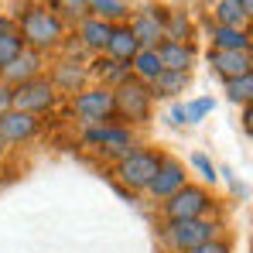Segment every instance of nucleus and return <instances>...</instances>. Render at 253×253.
<instances>
[{"mask_svg":"<svg viewBox=\"0 0 253 253\" xmlns=\"http://www.w3.org/2000/svg\"><path fill=\"white\" fill-rule=\"evenodd\" d=\"M17 35H21L24 48H31V51L42 55V51H48V48L62 44V38H65V24H62V17H58L51 7H28V10L21 14Z\"/></svg>","mask_w":253,"mask_h":253,"instance_id":"f257e3e1","label":"nucleus"},{"mask_svg":"<svg viewBox=\"0 0 253 253\" xmlns=\"http://www.w3.org/2000/svg\"><path fill=\"white\" fill-rule=\"evenodd\" d=\"M161 209H165V219H168V222H181V219H209L212 212H215V199L209 195V188L185 181L174 195L165 199Z\"/></svg>","mask_w":253,"mask_h":253,"instance_id":"f03ea898","label":"nucleus"},{"mask_svg":"<svg viewBox=\"0 0 253 253\" xmlns=\"http://www.w3.org/2000/svg\"><path fill=\"white\" fill-rule=\"evenodd\" d=\"M161 158H165V154H158V151H151V147H133V151H126L124 158L117 161V178H120V185H126L130 192H147V185H151L154 174H158Z\"/></svg>","mask_w":253,"mask_h":253,"instance_id":"7ed1b4c3","label":"nucleus"},{"mask_svg":"<svg viewBox=\"0 0 253 253\" xmlns=\"http://www.w3.org/2000/svg\"><path fill=\"white\" fill-rule=\"evenodd\" d=\"M151 103H154L151 85L133 79V76H130L124 85L113 89V113L124 117L126 124H144V120L151 117Z\"/></svg>","mask_w":253,"mask_h":253,"instance_id":"20e7f679","label":"nucleus"},{"mask_svg":"<svg viewBox=\"0 0 253 253\" xmlns=\"http://www.w3.org/2000/svg\"><path fill=\"white\" fill-rule=\"evenodd\" d=\"M165 236H168L174 253H185V250H195V247L209 243V240H219L222 222H215V219H181V222H168Z\"/></svg>","mask_w":253,"mask_h":253,"instance_id":"39448f33","label":"nucleus"},{"mask_svg":"<svg viewBox=\"0 0 253 253\" xmlns=\"http://www.w3.org/2000/svg\"><path fill=\"white\" fill-rule=\"evenodd\" d=\"M55 103H58V89L51 85V79H44V76L10 89V110L31 113V117H42L48 110H55Z\"/></svg>","mask_w":253,"mask_h":253,"instance_id":"423d86ee","label":"nucleus"},{"mask_svg":"<svg viewBox=\"0 0 253 253\" xmlns=\"http://www.w3.org/2000/svg\"><path fill=\"white\" fill-rule=\"evenodd\" d=\"M72 113L83 120L85 126H103V124H113V89H83L72 96Z\"/></svg>","mask_w":253,"mask_h":253,"instance_id":"0eeeda50","label":"nucleus"},{"mask_svg":"<svg viewBox=\"0 0 253 253\" xmlns=\"http://www.w3.org/2000/svg\"><path fill=\"white\" fill-rule=\"evenodd\" d=\"M38 130H42V120L31 117V113H21V110H7V113H0V140H3L7 147L35 140Z\"/></svg>","mask_w":253,"mask_h":253,"instance_id":"6e6552de","label":"nucleus"},{"mask_svg":"<svg viewBox=\"0 0 253 253\" xmlns=\"http://www.w3.org/2000/svg\"><path fill=\"white\" fill-rule=\"evenodd\" d=\"M185 181H188L185 165H181V161H174V158H161L154 181L147 185V195H151V199H158V202H165V199H168V195H174Z\"/></svg>","mask_w":253,"mask_h":253,"instance_id":"1a4fd4ad","label":"nucleus"},{"mask_svg":"<svg viewBox=\"0 0 253 253\" xmlns=\"http://www.w3.org/2000/svg\"><path fill=\"white\" fill-rule=\"evenodd\" d=\"M126 31L133 35V42L140 44V48H158V44L165 42V17L158 14V7H147V10H140L126 24Z\"/></svg>","mask_w":253,"mask_h":253,"instance_id":"9d476101","label":"nucleus"},{"mask_svg":"<svg viewBox=\"0 0 253 253\" xmlns=\"http://www.w3.org/2000/svg\"><path fill=\"white\" fill-rule=\"evenodd\" d=\"M85 144H96L103 151H113L117 158H124L126 151H133V137L126 126H113V124H103V126H89L85 130Z\"/></svg>","mask_w":253,"mask_h":253,"instance_id":"9b49d317","label":"nucleus"},{"mask_svg":"<svg viewBox=\"0 0 253 253\" xmlns=\"http://www.w3.org/2000/svg\"><path fill=\"white\" fill-rule=\"evenodd\" d=\"M0 76H3V85H10V89H14V85H21V83H31V79H38V76H42V55H38V51H31V48H24L10 65L0 72Z\"/></svg>","mask_w":253,"mask_h":253,"instance_id":"f8f14e48","label":"nucleus"},{"mask_svg":"<svg viewBox=\"0 0 253 253\" xmlns=\"http://www.w3.org/2000/svg\"><path fill=\"white\" fill-rule=\"evenodd\" d=\"M209 69L219 72L222 79H236V76L253 72V58L250 51H212L209 48Z\"/></svg>","mask_w":253,"mask_h":253,"instance_id":"ddd939ff","label":"nucleus"},{"mask_svg":"<svg viewBox=\"0 0 253 253\" xmlns=\"http://www.w3.org/2000/svg\"><path fill=\"white\" fill-rule=\"evenodd\" d=\"M209 42H212V51H250V31H247V28H222V24H212Z\"/></svg>","mask_w":253,"mask_h":253,"instance_id":"4468645a","label":"nucleus"},{"mask_svg":"<svg viewBox=\"0 0 253 253\" xmlns=\"http://www.w3.org/2000/svg\"><path fill=\"white\" fill-rule=\"evenodd\" d=\"M154 51H158V58H161V69H168V72H188V69H192V62H195L192 44L161 42Z\"/></svg>","mask_w":253,"mask_h":253,"instance_id":"2eb2a0df","label":"nucleus"},{"mask_svg":"<svg viewBox=\"0 0 253 253\" xmlns=\"http://www.w3.org/2000/svg\"><path fill=\"white\" fill-rule=\"evenodd\" d=\"M106 58H113V62H124L130 65V58L140 51V44L133 42V35L126 31V24H113V35H110V42H106Z\"/></svg>","mask_w":253,"mask_h":253,"instance_id":"dca6fc26","label":"nucleus"},{"mask_svg":"<svg viewBox=\"0 0 253 253\" xmlns=\"http://www.w3.org/2000/svg\"><path fill=\"white\" fill-rule=\"evenodd\" d=\"M110 35H113V24H106L99 17H83V24H79V44L89 51H103Z\"/></svg>","mask_w":253,"mask_h":253,"instance_id":"f3484780","label":"nucleus"},{"mask_svg":"<svg viewBox=\"0 0 253 253\" xmlns=\"http://www.w3.org/2000/svg\"><path fill=\"white\" fill-rule=\"evenodd\" d=\"M161 72H165V69H161V58H158V51H154V48H140V51L130 58V76H133V79H140V83L151 85Z\"/></svg>","mask_w":253,"mask_h":253,"instance_id":"a211bd4d","label":"nucleus"},{"mask_svg":"<svg viewBox=\"0 0 253 253\" xmlns=\"http://www.w3.org/2000/svg\"><path fill=\"white\" fill-rule=\"evenodd\" d=\"M188 83H192V76H188V72H168V69H165V72L151 83V96H154V99H158V96H161V99H171V96L185 92Z\"/></svg>","mask_w":253,"mask_h":253,"instance_id":"6ab92c4d","label":"nucleus"},{"mask_svg":"<svg viewBox=\"0 0 253 253\" xmlns=\"http://www.w3.org/2000/svg\"><path fill=\"white\" fill-rule=\"evenodd\" d=\"M83 83H85V69L72 65V62H62L55 69V79H51V85L62 89V92H83Z\"/></svg>","mask_w":253,"mask_h":253,"instance_id":"aec40b11","label":"nucleus"},{"mask_svg":"<svg viewBox=\"0 0 253 253\" xmlns=\"http://www.w3.org/2000/svg\"><path fill=\"white\" fill-rule=\"evenodd\" d=\"M188 38H192V17L185 10H168V17H165V42L188 44Z\"/></svg>","mask_w":253,"mask_h":253,"instance_id":"412c9836","label":"nucleus"},{"mask_svg":"<svg viewBox=\"0 0 253 253\" xmlns=\"http://www.w3.org/2000/svg\"><path fill=\"white\" fill-rule=\"evenodd\" d=\"M212 17H215V24H222V28H247V10L240 7V0H219L215 3V10H212Z\"/></svg>","mask_w":253,"mask_h":253,"instance_id":"4be33fe9","label":"nucleus"},{"mask_svg":"<svg viewBox=\"0 0 253 253\" xmlns=\"http://www.w3.org/2000/svg\"><path fill=\"white\" fill-rule=\"evenodd\" d=\"M96 76L103 79V89H117L130 79V65L124 62H113V58H99L96 62Z\"/></svg>","mask_w":253,"mask_h":253,"instance_id":"5701e85b","label":"nucleus"},{"mask_svg":"<svg viewBox=\"0 0 253 253\" xmlns=\"http://www.w3.org/2000/svg\"><path fill=\"white\" fill-rule=\"evenodd\" d=\"M89 17H99V21H106V24L124 21L126 3H120V0H89Z\"/></svg>","mask_w":253,"mask_h":253,"instance_id":"b1692460","label":"nucleus"},{"mask_svg":"<svg viewBox=\"0 0 253 253\" xmlns=\"http://www.w3.org/2000/svg\"><path fill=\"white\" fill-rule=\"evenodd\" d=\"M226 96L233 99V103H250L253 99V72L247 76H236V79H226Z\"/></svg>","mask_w":253,"mask_h":253,"instance_id":"393cba45","label":"nucleus"},{"mask_svg":"<svg viewBox=\"0 0 253 253\" xmlns=\"http://www.w3.org/2000/svg\"><path fill=\"white\" fill-rule=\"evenodd\" d=\"M24 51V42H21V35L17 31H10V35H0V72L17 58Z\"/></svg>","mask_w":253,"mask_h":253,"instance_id":"a878e982","label":"nucleus"},{"mask_svg":"<svg viewBox=\"0 0 253 253\" xmlns=\"http://www.w3.org/2000/svg\"><path fill=\"white\" fill-rule=\"evenodd\" d=\"M181 106H185V124H202L212 113L215 103H212L209 96H202V99H192V103H181Z\"/></svg>","mask_w":253,"mask_h":253,"instance_id":"bb28decb","label":"nucleus"},{"mask_svg":"<svg viewBox=\"0 0 253 253\" xmlns=\"http://www.w3.org/2000/svg\"><path fill=\"white\" fill-rule=\"evenodd\" d=\"M192 168L199 171V174H202L209 185H215V178H219V174H215V165H212L206 154H192Z\"/></svg>","mask_w":253,"mask_h":253,"instance_id":"cd10ccee","label":"nucleus"},{"mask_svg":"<svg viewBox=\"0 0 253 253\" xmlns=\"http://www.w3.org/2000/svg\"><path fill=\"white\" fill-rule=\"evenodd\" d=\"M185 253H233V247H229L226 236H219V240H209V243H202L195 250H185Z\"/></svg>","mask_w":253,"mask_h":253,"instance_id":"c85d7f7f","label":"nucleus"},{"mask_svg":"<svg viewBox=\"0 0 253 253\" xmlns=\"http://www.w3.org/2000/svg\"><path fill=\"white\" fill-rule=\"evenodd\" d=\"M55 3H58V10H65L72 17H85L89 14V0H55Z\"/></svg>","mask_w":253,"mask_h":253,"instance_id":"c756f323","label":"nucleus"},{"mask_svg":"<svg viewBox=\"0 0 253 253\" xmlns=\"http://www.w3.org/2000/svg\"><path fill=\"white\" fill-rule=\"evenodd\" d=\"M10 31H17L14 17H10V14H0V35H10Z\"/></svg>","mask_w":253,"mask_h":253,"instance_id":"7c9ffc66","label":"nucleus"},{"mask_svg":"<svg viewBox=\"0 0 253 253\" xmlns=\"http://www.w3.org/2000/svg\"><path fill=\"white\" fill-rule=\"evenodd\" d=\"M10 110V85L0 83V113H7Z\"/></svg>","mask_w":253,"mask_h":253,"instance_id":"2f4dec72","label":"nucleus"},{"mask_svg":"<svg viewBox=\"0 0 253 253\" xmlns=\"http://www.w3.org/2000/svg\"><path fill=\"white\" fill-rule=\"evenodd\" d=\"M168 117H171V124H178V126H181V124H185V106H181V103H174Z\"/></svg>","mask_w":253,"mask_h":253,"instance_id":"473e14b6","label":"nucleus"},{"mask_svg":"<svg viewBox=\"0 0 253 253\" xmlns=\"http://www.w3.org/2000/svg\"><path fill=\"white\" fill-rule=\"evenodd\" d=\"M240 7L247 10V17H250V14H253V0H240Z\"/></svg>","mask_w":253,"mask_h":253,"instance_id":"72a5a7b5","label":"nucleus"},{"mask_svg":"<svg viewBox=\"0 0 253 253\" xmlns=\"http://www.w3.org/2000/svg\"><path fill=\"white\" fill-rule=\"evenodd\" d=\"M3 154H7V144H3V140H0V158H3Z\"/></svg>","mask_w":253,"mask_h":253,"instance_id":"f704fd0d","label":"nucleus"},{"mask_svg":"<svg viewBox=\"0 0 253 253\" xmlns=\"http://www.w3.org/2000/svg\"><path fill=\"white\" fill-rule=\"evenodd\" d=\"M120 3H124V0H120Z\"/></svg>","mask_w":253,"mask_h":253,"instance_id":"c9c22d12","label":"nucleus"}]
</instances>
